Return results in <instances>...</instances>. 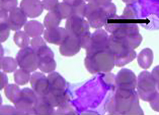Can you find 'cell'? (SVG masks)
Instances as JSON below:
<instances>
[{
	"mask_svg": "<svg viewBox=\"0 0 159 115\" xmlns=\"http://www.w3.org/2000/svg\"><path fill=\"white\" fill-rule=\"evenodd\" d=\"M115 95V109L117 113L124 115H144L139 104L135 89L117 86Z\"/></svg>",
	"mask_w": 159,
	"mask_h": 115,
	"instance_id": "6da1fadb",
	"label": "cell"
},
{
	"mask_svg": "<svg viewBox=\"0 0 159 115\" xmlns=\"http://www.w3.org/2000/svg\"><path fill=\"white\" fill-rule=\"evenodd\" d=\"M85 64L86 68L91 73L109 72L115 65L113 55L109 48L87 55Z\"/></svg>",
	"mask_w": 159,
	"mask_h": 115,
	"instance_id": "7a4b0ae2",
	"label": "cell"
},
{
	"mask_svg": "<svg viewBox=\"0 0 159 115\" xmlns=\"http://www.w3.org/2000/svg\"><path fill=\"white\" fill-rule=\"evenodd\" d=\"M156 83L152 74L148 71H142L138 77L137 90L143 101L150 102L158 93L156 89Z\"/></svg>",
	"mask_w": 159,
	"mask_h": 115,
	"instance_id": "3957f363",
	"label": "cell"
},
{
	"mask_svg": "<svg viewBox=\"0 0 159 115\" xmlns=\"http://www.w3.org/2000/svg\"><path fill=\"white\" fill-rule=\"evenodd\" d=\"M38 98L33 90L25 88L20 90L14 103L19 113H34Z\"/></svg>",
	"mask_w": 159,
	"mask_h": 115,
	"instance_id": "277c9868",
	"label": "cell"
},
{
	"mask_svg": "<svg viewBox=\"0 0 159 115\" xmlns=\"http://www.w3.org/2000/svg\"><path fill=\"white\" fill-rule=\"evenodd\" d=\"M16 61L20 68L29 73L38 68V59L36 53L32 47H26L19 51Z\"/></svg>",
	"mask_w": 159,
	"mask_h": 115,
	"instance_id": "5b68a950",
	"label": "cell"
},
{
	"mask_svg": "<svg viewBox=\"0 0 159 115\" xmlns=\"http://www.w3.org/2000/svg\"><path fill=\"white\" fill-rule=\"evenodd\" d=\"M34 50L37 55L40 69L43 72L49 73L55 69L57 63L54 59V54L46 44Z\"/></svg>",
	"mask_w": 159,
	"mask_h": 115,
	"instance_id": "8992f818",
	"label": "cell"
},
{
	"mask_svg": "<svg viewBox=\"0 0 159 115\" xmlns=\"http://www.w3.org/2000/svg\"><path fill=\"white\" fill-rule=\"evenodd\" d=\"M82 17L73 15L67 19L66 29L70 35L81 38L90 33L88 23Z\"/></svg>",
	"mask_w": 159,
	"mask_h": 115,
	"instance_id": "52a82bcc",
	"label": "cell"
},
{
	"mask_svg": "<svg viewBox=\"0 0 159 115\" xmlns=\"http://www.w3.org/2000/svg\"><path fill=\"white\" fill-rule=\"evenodd\" d=\"M85 16L89 19L93 27L102 26L108 19L102 7L94 3L86 5Z\"/></svg>",
	"mask_w": 159,
	"mask_h": 115,
	"instance_id": "ba28073f",
	"label": "cell"
},
{
	"mask_svg": "<svg viewBox=\"0 0 159 115\" xmlns=\"http://www.w3.org/2000/svg\"><path fill=\"white\" fill-rule=\"evenodd\" d=\"M81 47L80 38L70 35L59 47L61 54L66 56H71L77 53Z\"/></svg>",
	"mask_w": 159,
	"mask_h": 115,
	"instance_id": "9c48e42d",
	"label": "cell"
},
{
	"mask_svg": "<svg viewBox=\"0 0 159 115\" xmlns=\"http://www.w3.org/2000/svg\"><path fill=\"white\" fill-rule=\"evenodd\" d=\"M30 83L32 88L38 96L44 97L48 93V79L43 74L38 72L34 74L31 76Z\"/></svg>",
	"mask_w": 159,
	"mask_h": 115,
	"instance_id": "30bf717a",
	"label": "cell"
},
{
	"mask_svg": "<svg viewBox=\"0 0 159 115\" xmlns=\"http://www.w3.org/2000/svg\"><path fill=\"white\" fill-rule=\"evenodd\" d=\"M69 35L66 29L61 27L47 29L44 32V38L46 41L57 45H61Z\"/></svg>",
	"mask_w": 159,
	"mask_h": 115,
	"instance_id": "8fae6325",
	"label": "cell"
},
{
	"mask_svg": "<svg viewBox=\"0 0 159 115\" xmlns=\"http://www.w3.org/2000/svg\"><path fill=\"white\" fill-rule=\"evenodd\" d=\"M20 7L27 16L30 18L39 17L43 9L42 2L39 0H22Z\"/></svg>",
	"mask_w": 159,
	"mask_h": 115,
	"instance_id": "7c38bea8",
	"label": "cell"
},
{
	"mask_svg": "<svg viewBox=\"0 0 159 115\" xmlns=\"http://www.w3.org/2000/svg\"><path fill=\"white\" fill-rule=\"evenodd\" d=\"M27 21V16L21 8H16L10 12L8 22L11 30L18 31L21 29Z\"/></svg>",
	"mask_w": 159,
	"mask_h": 115,
	"instance_id": "4fadbf2b",
	"label": "cell"
},
{
	"mask_svg": "<svg viewBox=\"0 0 159 115\" xmlns=\"http://www.w3.org/2000/svg\"><path fill=\"white\" fill-rule=\"evenodd\" d=\"M117 86L135 89L137 85L136 75L131 70L122 69L119 71L116 78Z\"/></svg>",
	"mask_w": 159,
	"mask_h": 115,
	"instance_id": "5bb4252c",
	"label": "cell"
},
{
	"mask_svg": "<svg viewBox=\"0 0 159 115\" xmlns=\"http://www.w3.org/2000/svg\"><path fill=\"white\" fill-rule=\"evenodd\" d=\"M153 58L152 51L149 49L143 50L138 55L139 65L143 69H148L152 65Z\"/></svg>",
	"mask_w": 159,
	"mask_h": 115,
	"instance_id": "9a60e30c",
	"label": "cell"
},
{
	"mask_svg": "<svg viewBox=\"0 0 159 115\" xmlns=\"http://www.w3.org/2000/svg\"><path fill=\"white\" fill-rule=\"evenodd\" d=\"M25 32L29 36L33 37H38L43 32L44 27L42 24L37 21H31L28 22L24 27Z\"/></svg>",
	"mask_w": 159,
	"mask_h": 115,
	"instance_id": "2e32d148",
	"label": "cell"
},
{
	"mask_svg": "<svg viewBox=\"0 0 159 115\" xmlns=\"http://www.w3.org/2000/svg\"><path fill=\"white\" fill-rule=\"evenodd\" d=\"M36 105L34 109V113L39 114H50L54 112L52 106L43 97L38 96Z\"/></svg>",
	"mask_w": 159,
	"mask_h": 115,
	"instance_id": "e0dca14e",
	"label": "cell"
},
{
	"mask_svg": "<svg viewBox=\"0 0 159 115\" xmlns=\"http://www.w3.org/2000/svg\"><path fill=\"white\" fill-rule=\"evenodd\" d=\"M8 12L1 9V42L6 41L9 37L10 30L8 22Z\"/></svg>",
	"mask_w": 159,
	"mask_h": 115,
	"instance_id": "ac0fdd59",
	"label": "cell"
},
{
	"mask_svg": "<svg viewBox=\"0 0 159 115\" xmlns=\"http://www.w3.org/2000/svg\"><path fill=\"white\" fill-rule=\"evenodd\" d=\"M61 18L56 11H50L46 15L43 21L44 25L47 29L58 27L60 24Z\"/></svg>",
	"mask_w": 159,
	"mask_h": 115,
	"instance_id": "d6986e66",
	"label": "cell"
},
{
	"mask_svg": "<svg viewBox=\"0 0 159 115\" xmlns=\"http://www.w3.org/2000/svg\"><path fill=\"white\" fill-rule=\"evenodd\" d=\"M54 10L57 12L62 19L68 18L74 14L73 7L65 2L59 3Z\"/></svg>",
	"mask_w": 159,
	"mask_h": 115,
	"instance_id": "ffe728a7",
	"label": "cell"
},
{
	"mask_svg": "<svg viewBox=\"0 0 159 115\" xmlns=\"http://www.w3.org/2000/svg\"><path fill=\"white\" fill-rule=\"evenodd\" d=\"M14 41L16 45L23 48L27 47L30 41L28 35L23 31H18L15 33Z\"/></svg>",
	"mask_w": 159,
	"mask_h": 115,
	"instance_id": "44dd1931",
	"label": "cell"
},
{
	"mask_svg": "<svg viewBox=\"0 0 159 115\" xmlns=\"http://www.w3.org/2000/svg\"><path fill=\"white\" fill-rule=\"evenodd\" d=\"M17 62L11 57L1 58V68L6 72H11L17 67Z\"/></svg>",
	"mask_w": 159,
	"mask_h": 115,
	"instance_id": "7402d4cb",
	"label": "cell"
},
{
	"mask_svg": "<svg viewBox=\"0 0 159 115\" xmlns=\"http://www.w3.org/2000/svg\"><path fill=\"white\" fill-rule=\"evenodd\" d=\"M30 76L29 72L20 68L14 74L15 81L19 85H25L28 82Z\"/></svg>",
	"mask_w": 159,
	"mask_h": 115,
	"instance_id": "603a6c76",
	"label": "cell"
},
{
	"mask_svg": "<svg viewBox=\"0 0 159 115\" xmlns=\"http://www.w3.org/2000/svg\"><path fill=\"white\" fill-rule=\"evenodd\" d=\"M19 89V87L17 85L14 84L9 85L5 89L6 97L11 102L14 103L20 90Z\"/></svg>",
	"mask_w": 159,
	"mask_h": 115,
	"instance_id": "cb8c5ba5",
	"label": "cell"
},
{
	"mask_svg": "<svg viewBox=\"0 0 159 115\" xmlns=\"http://www.w3.org/2000/svg\"><path fill=\"white\" fill-rule=\"evenodd\" d=\"M18 5V0H1V9L7 12H11Z\"/></svg>",
	"mask_w": 159,
	"mask_h": 115,
	"instance_id": "d4e9b609",
	"label": "cell"
},
{
	"mask_svg": "<svg viewBox=\"0 0 159 115\" xmlns=\"http://www.w3.org/2000/svg\"><path fill=\"white\" fill-rule=\"evenodd\" d=\"M42 3L43 8L50 11L54 10L59 2L58 0H43Z\"/></svg>",
	"mask_w": 159,
	"mask_h": 115,
	"instance_id": "484cf974",
	"label": "cell"
},
{
	"mask_svg": "<svg viewBox=\"0 0 159 115\" xmlns=\"http://www.w3.org/2000/svg\"><path fill=\"white\" fill-rule=\"evenodd\" d=\"M149 102L151 108L154 111L159 112V93H158L156 97Z\"/></svg>",
	"mask_w": 159,
	"mask_h": 115,
	"instance_id": "4316f807",
	"label": "cell"
},
{
	"mask_svg": "<svg viewBox=\"0 0 159 115\" xmlns=\"http://www.w3.org/2000/svg\"><path fill=\"white\" fill-rule=\"evenodd\" d=\"M152 74L159 90V65L154 67L152 71Z\"/></svg>",
	"mask_w": 159,
	"mask_h": 115,
	"instance_id": "83f0119b",
	"label": "cell"
},
{
	"mask_svg": "<svg viewBox=\"0 0 159 115\" xmlns=\"http://www.w3.org/2000/svg\"><path fill=\"white\" fill-rule=\"evenodd\" d=\"M63 1L73 7H77L84 2L83 0H63Z\"/></svg>",
	"mask_w": 159,
	"mask_h": 115,
	"instance_id": "f1b7e54d",
	"label": "cell"
},
{
	"mask_svg": "<svg viewBox=\"0 0 159 115\" xmlns=\"http://www.w3.org/2000/svg\"><path fill=\"white\" fill-rule=\"evenodd\" d=\"M112 0H95L94 3L99 6H103L111 3Z\"/></svg>",
	"mask_w": 159,
	"mask_h": 115,
	"instance_id": "f546056e",
	"label": "cell"
},
{
	"mask_svg": "<svg viewBox=\"0 0 159 115\" xmlns=\"http://www.w3.org/2000/svg\"><path fill=\"white\" fill-rule=\"evenodd\" d=\"M123 2L126 3H129L130 2H132L134 0H122Z\"/></svg>",
	"mask_w": 159,
	"mask_h": 115,
	"instance_id": "4dcf8cb0",
	"label": "cell"
},
{
	"mask_svg": "<svg viewBox=\"0 0 159 115\" xmlns=\"http://www.w3.org/2000/svg\"><path fill=\"white\" fill-rule=\"evenodd\" d=\"M85 1L89 3H94L95 0H85Z\"/></svg>",
	"mask_w": 159,
	"mask_h": 115,
	"instance_id": "1f68e13d",
	"label": "cell"
}]
</instances>
